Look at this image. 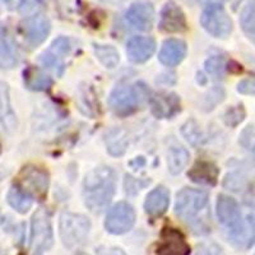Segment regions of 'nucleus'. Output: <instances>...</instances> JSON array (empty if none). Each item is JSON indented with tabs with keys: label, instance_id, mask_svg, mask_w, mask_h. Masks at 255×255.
Instances as JSON below:
<instances>
[{
	"label": "nucleus",
	"instance_id": "nucleus-1",
	"mask_svg": "<svg viewBox=\"0 0 255 255\" xmlns=\"http://www.w3.org/2000/svg\"><path fill=\"white\" fill-rule=\"evenodd\" d=\"M116 175L113 168L102 166L86 176L83 183L84 203L92 212H100L111 202L115 193Z\"/></svg>",
	"mask_w": 255,
	"mask_h": 255
},
{
	"label": "nucleus",
	"instance_id": "nucleus-2",
	"mask_svg": "<svg viewBox=\"0 0 255 255\" xmlns=\"http://www.w3.org/2000/svg\"><path fill=\"white\" fill-rule=\"evenodd\" d=\"M217 216L220 222L226 227L232 241L239 247L252 245L253 236L245 225L241 215L240 207L234 198L220 195L217 200Z\"/></svg>",
	"mask_w": 255,
	"mask_h": 255
},
{
	"label": "nucleus",
	"instance_id": "nucleus-3",
	"mask_svg": "<svg viewBox=\"0 0 255 255\" xmlns=\"http://www.w3.org/2000/svg\"><path fill=\"white\" fill-rule=\"evenodd\" d=\"M208 200L209 198L206 191L185 188L177 194L175 213L183 220V222L199 232V229H202L199 225V221H202L200 215L206 212Z\"/></svg>",
	"mask_w": 255,
	"mask_h": 255
},
{
	"label": "nucleus",
	"instance_id": "nucleus-4",
	"mask_svg": "<svg viewBox=\"0 0 255 255\" xmlns=\"http://www.w3.org/2000/svg\"><path fill=\"white\" fill-rule=\"evenodd\" d=\"M91 230V222L86 216L64 212L60 217V236L69 249L78 248L86 241Z\"/></svg>",
	"mask_w": 255,
	"mask_h": 255
},
{
	"label": "nucleus",
	"instance_id": "nucleus-5",
	"mask_svg": "<svg viewBox=\"0 0 255 255\" xmlns=\"http://www.w3.org/2000/svg\"><path fill=\"white\" fill-rule=\"evenodd\" d=\"M52 243H54V235H52L50 213L46 209L41 208L32 218V255H44L52 247Z\"/></svg>",
	"mask_w": 255,
	"mask_h": 255
},
{
	"label": "nucleus",
	"instance_id": "nucleus-6",
	"mask_svg": "<svg viewBox=\"0 0 255 255\" xmlns=\"http://www.w3.org/2000/svg\"><path fill=\"white\" fill-rule=\"evenodd\" d=\"M202 26L215 37L225 38L231 33L232 20L221 3H209L202 13Z\"/></svg>",
	"mask_w": 255,
	"mask_h": 255
},
{
	"label": "nucleus",
	"instance_id": "nucleus-7",
	"mask_svg": "<svg viewBox=\"0 0 255 255\" xmlns=\"http://www.w3.org/2000/svg\"><path fill=\"white\" fill-rule=\"evenodd\" d=\"M139 91L133 86H119L113 91L109 99L110 108L116 115L127 116L133 114L140 104Z\"/></svg>",
	"mask_w": 255,
	"mask_h": 255
},
{
	"label": "nucleus",
	"instance_id": "nucleus-8",
	"mask_svg": "<svg viewBox=\"0 0 255 255\" xmlns=\"http://www.w3.org/2000/svg\"><path fill=\"white\" fill-rule=\"evenodd\" d=\"M134 223H135V212L133 207L125 202H120L110 209L105 226L111 234L122 235L131 230Z\"/></svg>",
	"mask_w": 255,
	"mask_h": 255
},
{
	"label": "nucleus",
	"instance_id": "nucleus-9",
	"mask_svg": "<svg viewBox=\"0 0 255 255\" xmlns=\"http://www.w3.org/2000/svg\"><path fill=\"white\" fill-rule=\"evenodd\" d=\"M159 29L167 33H177L184 32L188 28L186 18L180 6H177L174 1H168L161 10L159 17Z\"/></svg>",
	"mask_w": 255,
	"mask_h": 255
},
{
	"label": "nucleus",
	"instance_id": "nucleus-10",
	"mask_svg": "<svg viewBox=\"0 0 255 255\" xmlns=\"http://www.w3.org/2000/svg\"><path fill=\"white\" fill-rule=\"evenodd\" d=\"M22 31L29 44L37 46L46 40L50 32V22L42 14L27 17L22 23Z\"/></svg>",
	"mask_w": 255,
	"mask_h": 255
},
{
	"label": "nucleus",
	"instance_id": "nucleus-11",
	"mask_svg": "<svg viewBox=\"0 0 255 255\" xmlns=\"http://www.w3.org/2000/svg\"><path fill=\"white\" fill-rule=\"evenodd\" d=\"M69 51V41L64 37L58 38L56 41H54V44L51 45L49 51H46L44 55L41 56V63L44 64L46 68L51 69L54 73H56L58 76H61L64 70L63 58L67 56Z\"/></svg>",
	"mask_w": 255,
	"mask_h": 255
},
{
	"label": "nucleus",
	"instance_id": "nucleus-12",
	"mask_svg": "<svg viewBox=\"0 0 255 255\" xmlns=\"http://www.w3.org/2000/svg\"><path fill=\"white\" fill-rule=\"evenodd\" d=\"M190 247L184 236L175 229H165L157 255H189Z\"/></svg>",
	"mask_w": 255,
	"mask_h": 255
},
{
	"label": "nucleus",
	"instance_id": "nucleus-13",
	"mask_svg": "<svg viewBox=\"0 0 255 255\" xmlns=\"http://www.w3.org/2000/svg\"><path fill=\"white\" fill-rule=\"evenodd\" d=\"M125 17L134 28L149 31L153 26L154 8L151 3H135L128 9Z\"/></svg>",
	"mask_w": 255,
	"mask_h": 255
},
{
	"label": "nucleus",
	"instance_id": "nucleus-14",
	"mask_svg": "<svg viewBox=\"0 0 255 255\" xmlns=\"http://www.w3.org/2000/svg\"><path fill=\"white\" fill-rule=\"evenodd\" d=\"M156 50V42L152 37L136 36L128 41L127 52L128 56L133 63H144L153 55Z\"/></svg>",
	"mask_w": 255,
	"mask_h": 255
},
{
	"label": "nucleus",
	"instance_id": "nucleus-15",
	"mask_svg": "<svg viewBox=\"0 0 255 255\" xmlns=\"http://www.w3.org/2000/svg\"><path fill=\"white\" fill-rule=\"evenodd\" d=\"M186 55V45L183 41L176 38H170L163 42L161 51L158 54L159 61L167 67H176L184 60Z\"/></svg>",
	"mask_w": 255,
	"mask_h": 255
},
{
	"label": "nucleus",
	"instance_id": "nucleus-16",
	"mask_svg": "<svg viewBox=\"0 0 255 255\" xmlns=\"http://www.w3.org/2000/svg\"><path fill=\"white\" fill-rule=\"evenodd\" d=\"M152 111L158 118H171L180 110V101L175 95L158 93L151 99Z\"/></svg>",
	"mask_w": 255,
	"mask_h": 255
},
{
	"label": "nucleus",
	"instance_id": "nucleus-17",
	"mask_svg": "<svg viewBox=\"0 0 255 255\" xmlns=\"http://www.w3.org/2000/svg\"><path fill=\"white\" fill-rule=\"evenodd\" d=\"M168 203H170V194L167 189L159 186V188L153 189V190L147 195L144 202V209L149 216H161L163 215L167 209Z\"/></svg>",
	"mask_w": 255,
	"mask_h": 255
},
{
	"label": "nucleus",
	"instance_id": "nucleus-18",
	"mask_svg": "<svg viewBox=\"0 0 255 255\" xmlns=\"http://www.w3.org/2000/svg\"><path fill=\"white\" fill-rule=\"evenodd\" d=\"M24 184L26 186L23 189L27 193H33L36 195L44 197L47 193V185H49V179L47 174L41 171L38 168H32V170H24Z\"/></svg>",
	"mask_w": 255,
	"mask_h": 255
},
{
	"label": "nucleus",
	"instance_id": "nucleus-19",
	"mask_svg": "<svg viewBox=\"0 0 255 255\" xmlns=\"http://www.w3.org/2000/svg\"><path fill=\"white\" fill-rule=\"evenodd\" d=\"M188 175L195 183L213 185V184H216V180H217L218 170L216 168L215 165L202 161V162L195 163V166L191 168Z\"/></svg>",
	"mask_w": 255,
	"mask_h": 255
},
{
	"label": "nucleus",
	"instance_id": "nucleus-20",
	"mask_svg": "<svg viewBox=\"0 0 255 255\" xmlns=\"http://www.w3.org/2000/svg\"><path fill=\"white\" fill-rule=\"evenodd\" d=\"M17 63V56H15L14 47L9 40L6 31L0 26V68L9 69L14 67Z\"/></svg>",
	"mask_w": 255,
	"mask_h": 255
},
{
	"label": "nucleus",
	"instance_id": "nucleus-21",
	"mask_svg": "<svg viewBox=\"0 0 255 255\" xmlns=\"http://www.w3.org/2000/svg\"><path fill=\"white\" fill-rule=\"evenodd\" d=\"M8 202L19 213H26L32 207L33 199H32V195L28 194L22 188L13 186L8 193Z\"/></svg>",
	"mask_w": 255,
	"mask_h": 255
},
{
	"label": "nucleus",
	"instance_id": "nucleus-22",
	"mask_svg": "<svg viewBox=\"0 0 255 255\" xmlns=\"http://www.w3.org/2000/svg\"><path fill=\"white\" fill-rule=\"evenodd\" d=\"M189 157H190V154H189V152L186 151L185 148H170L167 153V165L171 174L176 175L183 171V168L188 165Z\"/></svg>",
	"mask_w": 255,
	"mask_h": 255
},
{
	"label": "nucleus",
	"instance_id": "nucleus-23",
	"mask_svg": "<svg viewBox=\"0 0 255 255\" xmlns=\"http://www.w3.org/2000/svg\"><path fill=\"white\" fill-rule=\"evenodd\" d=\"M24 82L27 87L36 91H45L51 87V79L45 73L36 68H29L24 72Z\"/></svg>",
	"mask_w": 255,
	"mask_h": 255
},
{
	"label": "nucleus",
	"instance_id": "nucleus-24",
	"mask_svg": "<svg viewBox=\"0 0 255 255\" xmlns=\"http://www.w3.org/2000/svg\"><path fill=\"white\" fill-rule=\"evenodd\" d=\"M240 22L244 32L255 41V0L244 8L240 15Z\"/></svg>",
	"mask_w": 255,
	"mask_h": 255
},
{
	"label": "nucleus",
	"instance_id": "nucleus-25",
	"mask_svg": "<svg viewBox=\"0 0 255 255\" xmlns=\"http://www.w3.org/2000/svg\"><path fill=\"white\" fill-rule=\"evenodd\" d=\"M95 52L97 58L102 61L108 68H115L119 63V55L114 47L104 46V45H97L95 47Z\"/></svg>",
	"mask_w": 255,
	"mask_h": 255
},
{
	"label": "nucleus",
	"instance_id": "nucleus-26",
	"mask_svg": "<svg viewBox=\"0 0 255 255\" xmlns=\"http://www.w3.org/2000/svg\"><path fill=\"white\" fill-rule=\"evenodd\" d=\"M44 9V1L42 0H22L18 6V10L24 17H32V15L40 14Z\"/></svg>",
	"mask_w": 255,
	"mask_h": 255
},
{
	"label": "nucleus",
	"instance_id": "nucleus-27",
	"mask_svg": "<svg viewBox=\"0 0 255 255\" xmlns=\"http://www.w3.org/2000/svg\"><path fill=\"white\" fill-rule=\"evenodd\" d=\"M206 69L213 76H222L223 70H225V60L222 58H218V56H213V58L207 60Z\"/></svg>",
	"mask_w": 255,
	"mask_h": 255
},
{
	"label": "nucleus",
	"instance_id": "nucleus-28",
	"mask_svg": "<svg viewBox=\"0 0 255 255\" xmlns=\"http://www.w3.org/2000/svg\"><path fill=\"white\" fill-rule=\"evenodd\" d=\"M241 144L250 151L255 152V125L245 129L241 135Z\"/></svg>",
	"mask_w": 255,
	"mask_h": 255
},
{
	"label": "nucleus",
	"instance_id": "nucleus-29",
	"mask_svg": "<svg viewBox=\"0 0 255 255\" xmlns=\"http://www.w3.org/2000/svg\"><path fill=\"white\" fill-rule=\"evenodd\" d=\"M197 255H225V253L216 244H204L198 249Z\"/></svg>",
	"mask_w": 255,
	"mask_h": 255
},
{
	"label": "nucleus",
	"instance_id": "nucleus-30",
	"mask_svg": "<svg viewBox=\"0 0 255 255\" xmlns=\"http://www.w3.org/2000/svg\"><path fill=\"white\" fill-rule=\"evenodd\" d=\"M239 92L255 96V81H243L239 84Z\"/></svg>",
	"mask_w": 255,
	"mask_h": 255
},
{
	"label": "nucleus",
	"instance_id": "nucleus-31",
	"mask_svg": "<svg viewBox=\"0 0 255 255\" xmlns=\"http://www.w3.org/2000/svg\"><path fill=\"white\" fill-rule=\"evenodd\" d=\"M97 255H127L122 249L118 248H101L97 252Z\"/></svg>",
	"mask_w": 255,
	"mask_h": 255
},
{
	"label": "nucleus",
	"instance_id": "nucleus-32",
	"mask_svg": "<svg viewBox=\"0 0 255 255\" xmlns=\"http://www.w3.org/2000/svg\"><path fill=\"white\" fill-rule=\"evenodd\" d=\"M185 1H188V3H197L198 0H185Z\"/></svg>",
	"mask_w": 255,
	"mask_h": 255
}]
</instances>
